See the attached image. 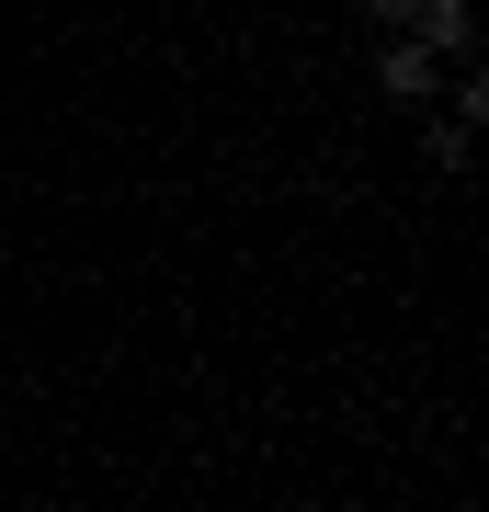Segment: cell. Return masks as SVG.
I'll return each mask as SVG.
<instances>
[{
	"instance_id": "obj_1",
	"label": "cell",
	"mask_w": 489,
	"mask_h": 512,
	"mask_svg": "<svg viewBox=\"0 0 489 512\" xmlns=\"http://www.w3.org/2000/svg\"><path fill=\"white\" fill-rule=\"evenodd\" d=\"M433 80H444V57L421 46V35H399V46L376 57V92H387V103H421V92H433Z\"/></svg>"
},
{
	"instance_id": "obj_2",
	"label": "cell",
	"mask_w": 489,
	"mask_h": 512,
	"mask_svg": "<svg viewBox=\"0 0 489 512\" xmlns=\"http://www.w3.org/2000/svg\"><path fill=\"white\" fill-rule=\"evenodd\" d=\"M410 35L433 46V57H467V46H478V12H467V0H421V12H410Z\"/></svg>"
},
{
	"instance_id": "obj_3",
	"label": "cell",
	"mask_w": 489,
	"mask_h": 512,
	"mask_svg": "<svg viewBox=\"0 0 489 512\" xmlns=\"http://www.w3.org/2000/svg\"><path fill=\"white\" fill-rule=\"evenodd\" d=\"M364 12H376V23H410V12H421V0H364Z\"/></svg>"
}]
</instances>
